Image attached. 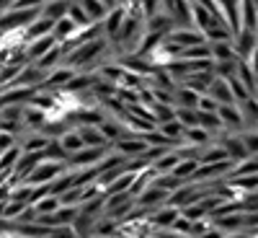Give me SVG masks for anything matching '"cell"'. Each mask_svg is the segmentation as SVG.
Masks as SVG:
<instances>
[{
  "label": "cell",
  "instance_id": "cell-3",
  "mask_svg": "<svg viewBox=\"0 0 258 238\" xmlns=\"http://www.w3.org/2000/svg\"><path fill=\"white\" fill-rule=\"evenodd\" d=\"M204 96H209L217 106L235 104L232 91H230V85H227V80H225V78H212V83H209V88H207V93H204Z\"/></svg>",
  "mask_w": 258,
  "mask_h": 238
},
{
  "label": "cell",
  "instance_id": "cell-9",
  "mask_svg": "<svg viewBox=\"0 0 258 238\" xmlns=\"http://www.w3.org/2000/svg\"><path fill=\"white\" fill-rule=\"evenodd\" d=\"M62 57H64V47L62 44H54L47 55H41L36 62H31V65H36V68H41V70H54L57 65L62 62Z\"/></svg>",
  "mask_w": 258,
  "mask_h": 238
},
{
  "label": "cell",
  "instance_id": "cell-1",
  "mask_svg": "<svg viewBox=\"0 0 258 238\" xmlns=\"http://www.w3.org/2000/svg\"><path fill=\"white\" fill-rule=\"evenodd\" d=\"M64 168H68V163H62V161H39V163L34 166V171L26 176L24 184H31V186H49Z\"/></svg>",
  "mask_w": 258,
  "mask_h": 238
},
{
  "label": "cell",
  "instance_id": "cell-15",
  "mask_svg": "<svg viewBox=\"0 0 258 238\" xmlns=\"http://www.w3.org/2000/svg\"><path fill=\"white\" fill-rule=\"evenodd\" d=\"M64 16H68L70 21H73V24L78 26V29H83V26H88L91 24V21H88V16H85V11L75 3V0H70V3H68V13H64Z\"/></svg>",
  "mask_w": 258,
  "mask_h": 238
},
{
  "label": "cell",
  "instance_id": "cell-6",
  "mask_svg": "<svg viewBox=\"0 0 258 238\" xmlns=\"http://www.w3.org/2000/svg\"><path fill=\"white\" fill-rule=\"evenodd\" d=\"M68 3H70V0H47V3L39 8V16L54 24V21L64 18V13H68Z\"/></svg>",
  "mask_w": 258,
  "mask_h": 238
},
{
  "label": "cell",
  "instance_id": "cell-17",
  "mask_svg": "<svg viewBox=\"0 0 258 238\" xmlns=\"http://www.w3.org/2000/svg\"><path fill=\"white\" fill-rule=\"evenodd\" d=\"M47 238H78V233L73 230V225H57V228H49Z\"/></svg>",
  "mask_w": 258,
  "mask_h": 238
},
{
  "label": "cell",
  "instance_id": "cell-12",
  "mask_svg": "<svg viewBox=\"0 0 258 238\" xmlns=\"http://www.w3.org/2000/svg\"><path fill=\"white\" fill-rule=\"evenodd\" d=\"M57 142L62 145V150H64L68 156H73V153H78V150H83V140H80V135H78V129H64Z\"/></svg>",
  "mask_w": 258,
  "mask_h": 238
},
{
  "label": "cell",
  "instance_id": "cell-18",
  "mask_svg": "<svg viewBox=\"0 0 258 238\" xmlns=\"http://www.w3.org/2000/svg\"><path fill=\"white\" fill-rule=\"evenodd\" d=\"M13 145H18V142H16V135H11V132H0V153H6V150L13 148Z\"/></svg>",
  "mask_w": 258,
  "mask_h": 238
},
{
  "label": "cell",
  "instance_id": "cell-11",
  "mask_svg": "<svg viewBox=\"0 0 258 238\" xmlns=\"http://www.w3.org/2000/svg\"><path fill=\"white\" fill-rule=\"evenodd\" d=\"M158 132H160V135H163V137H165L170 145L176 148V145L181 142V137H183V127H181L176 119H170V122H163V124H158Z\"/></svg>",
  "mask_w": 258,
  "mask_h": 238
},
{
  "label": "cell",
  "instance_id": "cell-7",
  "mask_svg": "<svg viewBox=\"0 0 258 238\" xmlns=\"http://www.w3.org/2000/svg\"><path fill=\"white\" fill-rule=\"evenodd\" d=\"M52 26H54L52 21L36 16L31 24L24 29V39H26V41H34V39H39V36H47V34H52Z\"/></svg>",
  "mask_w": 258,
  "mask_h": 238
},
{
  "label": "cell",
  "instance_id": "cell-2",
  "mask_svg": "<svg viewBox=\"0 0 258 238\" xmlns=\"http://www.w3.org/2000/svg\"><path fill=\"white\" fill-rule=\"evenodd\" d=\"M106 156H109V148H83L78 153L68 156V166L70 168H88V166H98Z\"/></svg>",
  "mask_w": 258,
  "mask_h": 238
},
{
  "label": "cell",
  "instance_id": "cell-19",
  "mask_svg": "<svg viewBox=\"0 0 258 238\" xmlns=\"http://www.w3.org/2000/svg\"><path fill=\"white\" fill-rule=\"evenodd\" d=\"M0 93H3V88H0Z\"/></svg>",
  "mask_w": 258,
  "mask_h": 238
},
{
  "label": "cell",
  "instance_id": "cell-14",
  "mask_svg": "<svg viewBox=\"0 0 258 238\" xmlns=\"http://www.w3.org/2000/svg\"><path fill=\"white\" fill-rule=\"evenodd\" d=\"M209 52H212V62H227V60H235L232 41H217V44H209Z\"/></svg>",
  "mask_w": 258,
  "mask_h": 238
},
{
  "label": "cell",
  "instance_id": "cell-16",
  "mask_svg": "<svg viewBox=\"0 0 258 238\" xmlns=\"http://www.w3.org/2000/svg\"><path fill=\"white\" fill-rule=\"evenodd\" d=\"M31 207L36 210V215H49V212H54L59 207V202H57V197H52V194H44V197L36 200Z\"/></svg>",
  "mask_w": 258,
  "mask_h": 238
},
{
  "label": "cell",
  "instance_id": "cell-10",
  "mask_svg": "<svg viewBox=\"0 0 258 238\" xmlns=\"http://www.w3.org/2000/svg\"><path fill=\"white\" fill-rule=\"evenodd\" d=\"M75 3L85 11V16H88L91 24H96V21H103V16L109 13V8H106L101 0H75Z\"/></svg>",
  "mask_w": 258,
  "mask_h": 238
},
{
  "label": "cell",
  "instance_id": "cell-13",
  "mask_svg": "<svg viewBox=\"0 0 258 238\" xmlns=\"http://www.w3.org/2000/svg\"><path fill=\"white\" fill-rule=\"evenodd\" d=\"M21 150L18 145H13V148H8L6 153H0V174H6V176H11L13 174V166H16V161L21 158Z\"/></svg>",
  "mask_w": 258,
  "mask_h": 238
},
{
  "label": "cell",
  "instance_id": "cell-8",
  "mask_svg": "<svg viewBox=\"0 0 258 238\" xmlns=\"http://www.w3.org/2000/svg\"><path fill=\"white\" fill-rule=\"evenodd\" d=\"M75 129H78V135H80V140H83V148H103V145H106L103 135L98 132V127L83 124V127H75Z\"/></svg>",
  "mask_w": 258,
  "mask_h": 238
},
{
  "label": "cell",
  "instance_id": "cell-4",
  "mask_svg": "<svg viewBox=\"0 0 258 238\" xmlns=\"http://www.w3.org/2000/svg\"><path fill=\"white\" fill-rule=\"evenodd\" d=\"M114 148L121 158H140L147 150V142L142 137H121V140L114 142Z\"/></svg>",
  "mask_w": 258,
  "mask_h": 238
},
{
  "label": "cell",
  "instance_id": "cell-5",
  "mask_svg": "<svg viewBox=\"0 0 258 238\" xmlns=\"http://www.w3.org/2000/svg\"><path fill=\"white\" fill-rule=\"evenodd\" d=\"M214 114H217V119L222 122V127H235V129H240V127H243V117H240L238 104L217 106V109H214Z\"/></svg>",
  "mask_w": 258,
  "mask_h": 238
}]
</instances>
